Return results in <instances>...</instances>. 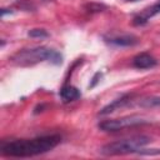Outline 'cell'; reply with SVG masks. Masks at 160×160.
<instances>
[{"mask_svg": "<svg viewBox=\"0 0 160 160\" xmlns=\"http://www.w3.org/2000/svg\"><path fill=\"white\" fill-rule=\"evenodd\" d=\"M61 141L60 135H46L35 139H20L1 144V154L12 158H29L52 150Z\"/></svg>", "mask_w": 160, "mask_h": 160, "instance_id": "obj_1", "label": "cell"}, {"mask_svg": "<svg viewBox=\"0 0 160 160\" xmlns=\"http://www.w3.org/2000/svg\"><path fill=\"white\" fill-rule=\"evenodd\" d=\"M50 61L55 65L62 62V56L59 51L46 48V46H38L31 49H22L14 54L10 61L19 66H31L41 61Z\"/></svg>", "mask_w": 160, "mask_h": 160, "instance_id": "obj_2", "label": "cell"}, {"mask_svg": "<svg viewBox=\"0 0 160 160\" xmlns=\"http://www.w3.org/2000/svg\"><path fill=\"white\" fill-rule=\"evenodd\" d=\"M150 141H151V139L145 135H138V136H132L129 139L116 140V141L104 145L100 149V154L106 155V156H114V155L138 152L140 149H142Z\"/></svg>", "mask_w": 160, "mask_h": 160, "instance_id": "obj_3", "label": "cell"}, {"mask_svg": "<svg viewBox=\"0 0 160 160\" xmlns=\"http://www.w3.org/2000/svg\"><path fill=\"white\" fill-rule=\"evenodd\" d=\"M148 121L138 115H131V116H124L120 119H112V120H105L99 124V129L102 131H119L125 128L135 126V125H142L146 124Z\"/></svg>", "mask_w": 160, "mask_h": 160, "instance_id": "obj_4", "label": "cell"}, {"mask_svg": "<svg viewBox=\"0 0 160 160\" xmlns=\"http://www.w3.org/2000/svg\"><path fill=\"white\" fill-rule=\"evenodd\" d=\"M158 14H160V0L156 1L154 5H151V6L146 8V9H144L140 14H138V15L134 18L132 22H134V25H145L151 18H154V16L158 15Z\"/></svg>", "mask_w": 160, "mask_h": 160, "instance_id": "obj_5", "label": "cell"}, {"mask_svg": "<svg viewBox=\"0 0 160 160\" xmlns=\"http://www.w3.org/2000/svg\"><path fill=\"white\" fill-rule=\"evenodd\" d=\"M132 65H134V68L140 69V70L151 69V68L158 65V60L152 55H150L148 52H141V54L136 55L132 59Z\"/></svg>", "mask_w": 160, "mask_h": 160, "instance_id": "obj_6", "label": "cell"}, {"mask_svg": "<svg viewBox=\"0 0 160 160\" xmlns=\"http://www.w3.org/2000/svg\"><path fill=\"white\" fill-rule=\"evenodd\" d=\"M106 42L115 45V46H132L138 44V39L134 35L122 34V35H112L109 38H105Z\"/></svg>", "mask_w": 160, "mask_h": 160, "instance_id": "obj_7", "label": "cell"}, {"mask_svg": "<svg viewBox=\"0 0 160 160\" xmlns=\"http://www.w3.org/2000/svg\"><path fill=\"white\" fill-rule=\"evenodd\" d=\"M81 96V92L78 88L72 86V85H65L61 88L60 90V98L64 102H71V101H75L78 99H80Z\"/></svg>", "mask_w": 160, "mask_h": 160, "instance_id": "obj_8", "label": "cell"}, {"mask_svg": "<svg viewBox=\"0 0 160 160\" xmlns=\"http://www.w3.org/2000/svg\"><path fill=\"white\" fill-rule=\"evenodd\" d=\"M130 98L128 96V95H125V96H121L120 99H116V100H114L111 104H109V105H106L105 108H102L101 110H100V112H99V115H108V114H110V112H114L115 110H118L119 108H121V106H124V105H126L130 100H129Z\"/></svg>", "mask_w": 160, "mask_h": 160, "instance_id": "obj_9", "label": "cell"}, {"mask_svg": "<svg viewBox=\"0 0 160 160\" xmlns=\"http://www.w3.org/2000/svg\"><path fill=\"white\" fill-rule=\"evenodd\" d=\"M139 105L141 108H155L160 106V98L159 96H148L139 101Z\"/></svg>", "mask_w": 160, "mask_h": 160, "instance_id": "obj_10", "label": "cell"}, {"mask_svg": "<svg viewBox=\"0 0 160 160\" xmlns=\"http://www.w3.org/2000/svg\"><path fill=\"white\" fill-rule=\"evenodd\" d=\"M28 35L31 38H36V39H44V38L49 36V32L44 29H31V30H29Z\"/></svg>", "mask_w": 160, "mask_h": 160, "instance_id": "obj_11", "label": "cell"}, {"mask_svg": "<svg viewBox=\"0 0 160 160\" xmlns=\"http://www.w3.org/2000/svg\"><path fill=\"white\" fill-rule=\"evenodd\" d=\"M126 1H138V0H126Z\"/></svg>", "mask_w": 160, "mask_h": 160, "instance_id": "obj_12", "label": "cell"}]
</instances>
